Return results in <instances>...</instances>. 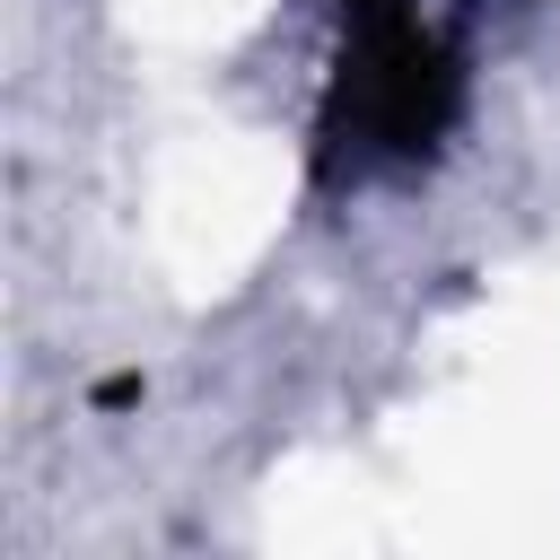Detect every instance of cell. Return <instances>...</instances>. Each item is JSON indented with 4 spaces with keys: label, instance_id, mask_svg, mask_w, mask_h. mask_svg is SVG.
Instances as JSON below:
<instances>
[{
    "label": "cell",
    "instance_id": "obj_1",
    "mask_svg": "<svg viewBox=\"0 0 560 560\" xmlns=\"http://www.w3.org/2000/svg\"><path fill=\"white\" fill-rule=\"evenodd\" d=\"M411 525L455 551H560V402L472 385L402 420Z\"/></svg>",
    "mask_w": 560,
    "mask_h": 560
},
{
    "label": "cell",
    "instance_id": "obj_2",
    "mask_svg": "<svg viewBox=\"0 0 560 560\" xmlns=\"http://www.w3.org/2000/svg\"><path fill=\"white\" fill-rule=\"evenodd\" d=\"M289 219V158L262 131H184L149 184V245L184 298H228Z\"/></svg>",
    "mask_w": 560,
    "mask_h": 560
},
{
    "label": "cell",
    "instance_id": "obj_3",
    "mask_svg": "<svg viewBox=\"0 0 560 560\" xmlns=\"http://www.w3.org/2000/svg\"><path fill=\"white\" fill-rule=\"evenodd\" d=\"M262 534L280 551H376L402 525L385 516V490L350 455H289L262 481Z\"/></svg>",
    "mask_w": 560,
    "mask_h": 560
},
{
    "label": "cell",
    "instance_id": "obj_4",
    "mask_svg": "<svg viewBox=\"0 0 560 560\" xmlns=\"http://www.w3.org/2000/svg\"><path fill=\"white\" fill-rule=\"evenodd\" d=\"M271 0H122V26L158 52H210V44H236Z\"/></svg>",
    "mask_w": 560,
    "mask_h": 560
}]
</instances>
